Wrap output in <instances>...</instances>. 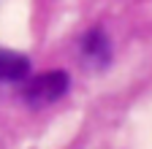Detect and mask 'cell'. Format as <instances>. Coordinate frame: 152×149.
Segmentation results:
<instances>
[{
	"mask_svg": "<svg viewBox=\"0 0 152 149\" xmlns=\"http://www.w3.org/2000/svg\"><path fill=\"white\" fill-rule=\"evenodd\" d=\"M82 49H84V60H90L92 65L103 68L111 57V46H109V38L101 33V30H90L82 41Z\"/></svg>",
	"mask_w": 152,
	"mask_h": 149,
	"instance_id": "cell-3",
	"label": "cell"
},
{
	"mask_svg": "<svg viewBox=\"0 0 152 149\" xmlns=\"http://www.w3.org/2000/svg\"><path fill=\"white\" fill-rule=\"evenodd\" d=\"M30 73V60L19 52L0 49V84H14V81H25Z\"/></svg>",
	"mask_w": 152,
	"mask_h": 149,
	"instance_id": "cell-2",
	"label": "cell"
},
{
	"mask_svg": "<svg viewBox=\"0 0 152 149\" xmlns=\"http://www.w3.org/2000/svg\"><path fill=\"white\" fill-rule=\"evenodd\" d=\"M68 87H71V79H68L65 71H46V73H41V76H33V79L25 81L22 98L30 106L41 108V106H49L54 100H60L68 92Z\"/></svg>",
	"mask_w": 152,
	"mask_h": 149,
	"instance_id": "cell-1",
	"label": "cell"
}]
</instances>
